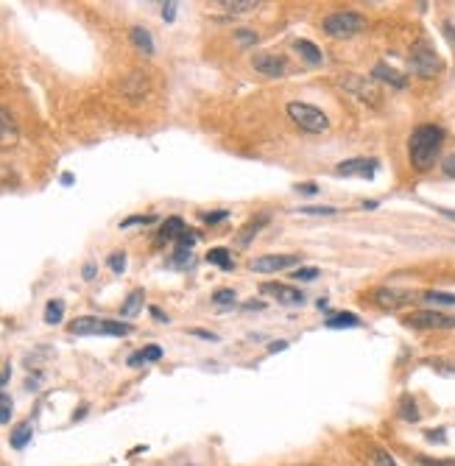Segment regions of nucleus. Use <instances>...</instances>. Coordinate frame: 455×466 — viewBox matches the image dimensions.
I'll use <instances>...</instances> for the list:
<instances>
[{"label":"nucleus","mask_w":455,"mask_h":466,"mask_svg":"<svg viewBox=\"0 0 455 466\" xmlns=\"http://www.w3.org/2000/svg\"><path fill=\"white\" fill-rule=\"evenodd\" d=\"M444 146V129L436 123H422L408 137V160L414 171H430L442 154Z\"/></svg>","instance_id":"f257e3e1"},{"label":"nucleus","mask_w":455,"mask_h":466,"mask_svg":"<svg viewBox=\"0 0 455 466\" xmlns=\"http://www.w3.org/2000/svg\"><path fill=\"white\" fill-rule=\"evenodd\" d=\"M369 20L358 11H332L321 20V31L332 39H349V36H358L360 31H366Z\"/></svg>","instance_id":"f03ea898"},{"label":"nucleus","mask_w":455,"mask_h":466,"mask_svg":"<svg viewBox=\"0 0 455 466\" xmlns=\"http://www.w3.org/2000/svg\"><path fill=\"white\" fill-rule=\"evenodd\" d=\"M285 112H288V118H290L302 132H307V134H324V132L330 129V118H327L318 106H313V104L290 101Z\"/></svg>","instance_id":"7ed1b4c3"},{"label":"nucleus","mask_w":455,"mask_h":466,"mask_svg":"<svg viewBox=\"0 0 455 466\" xmlns=\"http://www.w3.org/2000/svg\"><path fill=\"white\" fill-rule=\"evenodd\" d=\"M411 70L422 78H436L442 70H444V62L439 59V53L428 45V42H419L414 50H411V59H408Z\"/></svg>","instance_id":"20e7f679"},{"label":"nucleus","mask_w":455,"mask_h":466,"mask_svg":"<svg viewBox=\"0 0 455 466\" xmlns=\"http://www.w3.org/2000/svg\"><path fill=\"white\" fill-rule=\"evenodd\" d=\"M405 324L416 330H455V316H444L439 310H416L405 316Z\"/></svg>","instance_id":"39448f33"},{"label":"nucleus","mask_w":455,"mask_h":466,"mask_svg":"<svg viewBox=\"0 0 455 466\" xmlns=\"http://www.w3.org/2000/svg\"><path fill=\"white\" fill-rule=\"evenodd\" d=\"M299 257L296 254H268V257H257L248 262V271L254 274H274V271H282V268H290L296 265Z\"/></svg>","instance_id":"423d86ee"},{"label":"nucleus","mask_w":455,"mask_h":466,"mask_svg":"<svg viewBox=\"0 0 455 466\" xmlns=\"http://www.w3.org/2000/svg\"><path fill=\"white\" fill-rule=\"evenodd\" d=\"M251 64H254V70L262 73L265 78H282L285 70H288V62H285V56H279V53H257V56L251 59Z\"/></svg>","instance_id":"0eeeda50"},{"label":"nucleus","mask_w":455,"mask_h":466,"mask_svg":"<svg viewBox=\"0 0 455 466\" xmlns=\"http://www.w3.org/2000/svg\"><path fill=\"white\" fill-rule=\"evenodd\" d=\"M260 293H274L276 302H282V304H288V307H299V304H304V293L296 290V288H290V285L265 282V285H260Z\"/></svg>","instance_id":"6e6552de"},{"label":"nucleus","mask_w":455,"mask_h":466,"mask_svg":"<svg viewBox=\"0 0 455 466\" xmlns=\"http://www.w3.org/2000/svg\"><path fill=\"white\" fill-rule=\"evenodd\" d=\"M338 176H363V179H372L377 174V160H346L335 168Z\"/></svg>","instance_id":"1a4fd4ad"},{"label":"nucleus","mask_w":455,"mask_h":466,"mask_svg":"<svg viewBox=\"0 0 455 466\" xmlns=\"http://www.w3.org/2000/svg\"><path fill=\"white\" fill-rule=\"evenodd\" d=\"M372 76H374L377 81L391 84L394 90H405V87H408V78H405L400 70H394L391 64H386V62H377V64H374V70H372Z\"/></svg>","instance_id":"9d476101"},{"label":"nucleus","mask_w":455,"mask_h":466,"mask_svg":"<svg viewBox=\"0 0 455 466\" xmlns=\"http://www.w3.org/2000/svg\"><path fill=\"white\" fill-rule=\"evenodd\" d=\"M20 137V129L6 106H0V146H14Z\"/></svg>","instance_id":"9b49d317"},{"label":"nucleus","mask_w":455,"mask_h":466,"mask_svg":"<svg viewBox=\"0 0 455 466\" xmlns=\"http://www.w3.org/2000/svg\"><path fill=\"white\" fill-rule=\"evenodd\" d=\"M411 296H405V293H400V290H391V288H380V290H374V302L380 304V307H386V310H394V307H400V304H405Z\"/></svg>","instance_id":"f8f14e48"},{"label":"nucleus","mask_w":455,"mask_h":466,"mask_svg":"<svg viewBox=\"0 0 455 466\" xmlns=\"http://www.w3.org/2000/svg\"><path fill=\"white\" fill-rule=\"evenodd\" d=\"M98 330H101V318H95V316H81L70 324L73 335H98Z\"/></svg>","instance_id":"ddd939ff"},{"label":"nucleus","mask_w":455,"mask_h":466,"mask_svg":"<svg viewBox=\"0 0 455 466\" xmlns=\"http://www.w3.org/2000/svg\"><path fill=\"white\" fill-rule=\"evenodd\" d=\"M129 36H132V42H134V48H137L140 53H146V56H151V53H154V39H151V34H148L146 28L134 25V28L129 31Z\"/></svg>","instance_id":"4468645a"},{"label":"nucleus","mask_w":455,"mask_h":466,"mask_svg":"<svg viewBox=\"0 0 455 466\" xmlns=\"http://www.w3.org/2000/svg\"><path fill=\"white\" fill-rule=\"evenodd\" d=\"M293 48L299 50V56L304 59V62H310V64H321V50H318V45H313L310 39H296L293 42Z\"/></svg>","instance_id":"2eb2a0df"},{"label":"nucleus","mask_w":455,"mask_h":466,"mask_svg":"<svg viewBox=\"0 0 455 466\" xmlns=\"http://www.w3.org/2000/svg\"><path fill=\"white\" fill-rule=\"evenodd\" d=\"M143 296H146V293H143L140 288H137V290H132V293H129V299H126V302H123V307H120V316H123V318H134V316L140 313V307H143Z\"/></svg>","instance_id":"dca6fc26"},{"label":"nucleus","mask_w":455,"mask_h":466,"mask_svg":"<svg viewBox=\"0 0 455 466\" xmlns=\"http://www.w3.org/2000/svg\"><path fill=\"white\" fill-rule=\"evenodd\" d=\"M400 419L402 422H419V408H416V400L411 397V394H402V400H400Z\"/></svg>","instance_id":"f3484780"},{"label":"nucleus","mask_w":455,"mask_h":466,"mask_svg":"<svg viewBox=\"0 0 455 466\" xmlns=\"http://www.w3.org/2000/svg\"><path fill=\"white\" fill-rule=\"evenodd\" d=\"M327 327L330 330H346V327H360V318L355 313H335L327 318Z\"/></svg>","instance_id":"a211bd4d"},{"label":"nucleus","mask_w":455,"mask_h":466,"mask_svg":"<svg viewBox=\"0 0 455 466\" xmlns=\"http://www.w3.org/2000/svg\"><path fill=\"white\" fill-rule=\"evenodd\" d=\"M129 332H132V324L101 318V330H98V335H115V338H120V335H129Z\"/></svg>","instance_id":"6ab92c4d"},{"label":"nucleus","mask_w":455,"mask_h":466,"mask_svg":"<svg viewBox=\"0 0 455 466\" xmlns=\"http://www.w3.org/2000/svg\"><path fill=\"white\" fill-rule=\"evenodd\" d=\"M31 436H34V428H31V422H22V425H17V428H14V433H11V447H14V450H22V447L31 442Z\"/></svg>","instance_id":"aec40b11"},{"label":"nucleus","mask_w":455,"mask_h":466,"mask_svg":"<svg viewBox=\"0 0 455 466\" xmlns=\"http://www.w3.org/2000/svg\"><path fill=\"white\" fill-rule=\"evenodd\" d=\"M188 227H185V221L182 218H168L165 224H162V230H160V240H179V234L185 232Z\"/></svg>","instance_id":"412c9836"},{"label":"nucleus","mask_w":455,"mask_h":466,"mask_svg":"<svg viewBox=\"0 0 455 466\" xmlns=\"http://www.w3.org/2000/svg\"><path fill=\"white\" fill-rule=\"evenodd\" d=\"M62 316H64V302L62 299H50L48 307H45V321L48 324H59Z\"/></svg>","instance_id":"4be33fe9"},{"label":"nucleus","mask_w":455,"mask_h":466,"mask_svg":"<svg viewBox=\"0 0 455 466\" xmlns=\"http://www.w3.org/2000/svg\"><path fill=\"white\" fill-rule=\"evenodd\" d=\"M341 84H344V87H349V90H355V92H360V98H366V101H374V95H377V92H374V90H369L360 78H352V76H349V78H344Z\"/></svg>","instance_id":"5701e85b"},{"label":"nucleus","mask_w":455,"mask_h":466,"mask_svg":"<svg viewBox=\"0 0 455 466\" xmlns=\"http://www.w3.org/2000/svg\"><path fill=\"white\" fill-rule=\"evenodd\" d=\"M207 260H210L213 265L224 268V271H229V268H232V260H229V251H227V248H213V251L207 254Z\"/></svg>","instance_id":"b1692460"},{"label":"nucleus","mask_w":455,"mask_h":466,"mask_svg":"<svg viewBox=\"0 0 455 466\" xmlns=\"http://www.w3.org/2000/svg\"><path fill=\"white\" fill-rule=\"evenodd\" d=\"M171 265H174V268H188V265H193V251H190V248H176L174 257H171Z\"/></svg>","instance_id":"393cba45"},{"label":"nucleus","mask_w":455,"mask_h":466,"mask_svg":"<svg viewBox=\"0 0 455 466\" xmlns=\"http://www.w3.org/2000/svg\"><path fill=\"white\" fill-rule=\"evenodd\" d=\"M218 6H224L229 11H251V8L260 6V0H224V3H218Z\"/></svg>","instance_id":"a878e982"},{"label":"nucleus","mask_w":455,"mask_h":466,"mask_svg":"<svg viewBox=\"0 0 455 466\" xmlns=\"http://www.w3.org/2000/svg\"><path fill=\"white\" fill-rule=\"evenodd\" d=\"M234 42H237L240 48H251V45H257V34H254V31H248V28H237Z\"/></svg>","instance_id":"bb28decb"},{"label":"nucleus","mask_w":455,"mask_h":466,"mask_svg":"<svg viewBox=\"0 0 455 466\" xmlns=\"http://www.w3.org/2000/svg\"><path fill=\"white\" fill-rule=\"evenodd\" d=\"M318 274H321L318 268H313V265H304V268H296L290 276H293V279H299V282H313Z\"/></svg>","instance_id":"cd10ccee"},{"label":"nucleus","mask_w":455,"mask_h":466,"mask_svg":"<svg viewBox=\"0 0 455 466\" xmlns=\"http://www.w3.org/2000/svg\"><path fill=\"white\" fill-rule=\"evenodd\" d=\"M425 299L436 302V304H455V293H442V290H428Z\"/></svg>","instance_id":"c85d7f7f"},{"label":"nucleus","mask_w":455,"mask_h":466,"mask_svg":"<svg viewBox=\"0 0 455 466\" xmlns=\"http://www.w3.org/2000/svg\"><path fill=\"white\" fill-rule=\"evenodd\" d=\"M157 218L154 216H132V218H126V221H120V230H129V227H137V224H143V227H148V224H154Z\"/></svg>","instance_id":"c756f323"},{"label":"nucleus","mask_w":455,"mask_h":466,"mask_svg":"<svg viewBox=\"0 0 455 466\" xmlns=\"http://www.w3.org/2000/svg\"><path fill=\"white\" fill-rule=\"evenodd\" d=\"M11 419V397L0 391V425H8Z\"/></svg>","instance_id":"7c9ffc66"},{"label":"nucleus","mask_w":455,"mask_h":466,"mask_svg":"<svg viewBox=\"0 0 455 466\" xmlns=\"http://www.w3.org/2000/svg\"><path fill=\"white\" fill-rule=\"evenodd\" d=\"M416 464L419 466H455V458H428V456H419Z\"/></svg>","instance_id":"2f4dec72"},{"label":"nucleus","mask_w":455,"mask_h":466,"mask_svg":"<svg viewBox=\"0 0 455 466\" xmlns=\"http://www.w3.org/2000/svg\"><path fill=\"white\" fill-rule=\"evenodd\" d=\"M109 268H112L115 274H123V268H126V251H115V254L109 257Z\"/></svg>","instance_id":"473e14b6"},{"label":"nucleus","mask_w":455,"mask_h":466,"mask_svg":"<svg viewBox=\"0 0 455 466\" xmlns=\"http://www.w3.org/2000/svg\"><path fill=\"white\" fill-rule=\"evenodd\" d=\"M372 461H374V466H397V461H394L386 450H374V453H372Z\"/></svg>","instance_id":"72a5a7b5"},{"label":"nucleus","mask_w":455,"mask_h":466,"mask_svg":"<svg viewBox=\"0 0 455 466\" xmlns=\"http://www.w3.org/2000/svg\"><path fill=\"white\" fill-rule=\"evenodd\" d=\"M213 302H216V304H232V302H234V290H229V288L216 290V293H213Z\"/></svg>","instance_id":"f704fd0d"},{"label":"nucleus","mask_w":455,"mask_h":466,"mask_svg":"<svg viewBox=\"0 0 455 466\" xmlns=\"http://www.w3.org/2000/svg\"><path fill=\"white\" fill-rule=\"evenodd\" d=\"M196 240H199V234H193L190 230H185V232L179 234V240H176V248H193Z\"/></svg>","instance_id":"c9c22d12"},{"label":"nucleus","mask_w":455,"mask_h":466,"mask_svg":"<svg viewBox=\"0 0 455 466\" xmlns=\"http://www.w3.org/2000/svg\"><path fill=\"white\" fill-rule=\"evenodd\" d=\"M304 216H335V207H302Z\"/></svg>","instance_id":"e433bc0d"},{"label":"nucleus","mask_w":455,"mask_h":466,"mask_svg":"<svg viewBox=\"0 0 455 466\" xmlns=\"http://www.w3.org/2000/svg\"><path fill=\"white\" fill-rule=\"evenodd\" d=\"M140 355H143V363H146V360H160V358H162V349H160V346H146Z\"/></svg>","instance_id":"4c0bfd02"},{"label":"nucleus","mask_w":455,"mask_h":466,"mask_svg":"<svg viewBox=\"0 0 455 466\" xmlns=\"http://www.w3.org/2000/svg\"><path fill=\"white\" fill-rule=\"evenodd\" d=\"M442 171H444V176L455 179V154H450V157L442 160Z\"/></svg>","instance_id":"58836bf2"},{"label":"nucleus","mask_w":455,"mask_h":466,"mask_svg":"<svg viewBox=\"0 0 455 466\" xmlns=\"http://www.w3.org/2000/svg\"><path fill=\"white\" fill-rule=\"evenodd\" d=\"M162 17L171 22L176 17V3H162Z\"/></svg>","instance_id":"ea45409f"},{"label":"nucleus","mask_w":455,"mask_h":466,"mask_svg":"<svg viewBox=\"0 0 455 466\" xmlns=\"http://www.w3.org/2000/svg\"><path fill=\"white\" fill-rule=\"evenodd\" d=\"M190 335L204 338V341H218V335H216V332H207V330H190Z\"/></svg>","instance_id":"a19ab883"},{"label":"nucleus","mask_w":455,"mask_h":466,"mask_svg":"<svg viewBox=\"0 0 455 466\" xmlns=\"http://www.w3.org/2000/svg\"><path fill=\"white\" fill-rule=\"evenodd\" d=\"M224 218H227V213H207V216H204L207 224H218V221H224Z\"/></svg>","instance_id":"79ce46f5"},{"label":"nucleus","mask_w":455,"mask_h":466,"mask_svg":"<svg viewBox=\"0 0 455 466\" xmlns=\"http://www.w3.org/2000/svg\"><path fill=\"white\" fill-rule=\"evenodd\" d=\"M84 279H87V282L95 279V262H87V265H84Z\"/></svg>","instance_id":"37998d69"},{"label":"nucleus","mask_w":455,"mask_h":466,"mask_svg":"<svg viewBox=\"0 0 455 466\" xmlns=\"http://www.w3.org/2000/svg\"><path fill=\"white\" fill-rule=\"evenodd\" d=\"M282 349H288V341H276L268 346V352H282Z\"/></svg>","instance_id":"c03bdc74"},{"label":"nucleus","mask_w":455,"mask_h":466,"mask_svg":"<svg viewBox=\"0 0 455 466\" xmlns=\"http://www.w3.org/2000/svg\"><path fill=\"white\" fill-rule=\"evenodd\" d=\"M428 439H430V442H447V436H444L442 430H439V433H436V430H430V433H428Z\"/></svg>","instance_id":"a18cd8bd"},{"label":"nucleus","mask_w":455,"mask_h":466,"mask_svg":"<svg viewBox=\"0 0 455 466\" xmlns=\"http://www.w3.org/2000/svg\"><path fill=\"white\" fill-rule=\"evenodd\" d=\"M296 190H302V193H316V190H318V188H316V185H313V182H307V185H299V188H296Z\"/></svg>","instance_id":"49530a36"},{"label":"nucleus","mask_w":455,"mask_h":466,"mask_svg":"<svg viewBox=\"0 0 455 466\" xmlns=\"http://www.w3.org/2000/svg\"><path fill=\"white\" fill-rule=\"evenodd\" d=\"M8 377H11V369H3V372H0V388L8 383Z\"/></svg>","instance_id":"de8ad7c7"},{"label":"nucleus","mask_w":455,"mask_h":466,"mask_svg":"<svg viewBox=\"0 0 455 466\" xmlns=\"http://www.w3.org/2000/svg\"><path fill=\"white\" fill-rule=\"evenodd\" d=\"M151 313H154V316H157V321H168V318H165V313H162V310H160V307H151Z\"/></svg>","instance_id":"09e8293b"},{"label":"nucleus","mask_w":455,"mask_h":466,"mask_svg":"<svg viewBox=\"0 0 455 466\" xmlns=\"http://www.w3.org/2000/svg\"><path fill=\"white\" fill-rule=\"evenodd\" d=\"M62 185L70 188V185H73V174H62Z\"/></svg>","instance_id":"8fccbe9b"},{"label":"nucleus","mask_w":455,"mask_h":466,"mask_svg":"<svg viewBox=\"0 0 455 466\" xmlns=\"http://www.w3.org/2000/svg\"><path fill=\"white\" fill-rule=\"evenodd\" d=\"M442 213H444L447 218H453V221H455V210H442Z\"/></svg>","instance_id":"3c124183"}]
</instances>
